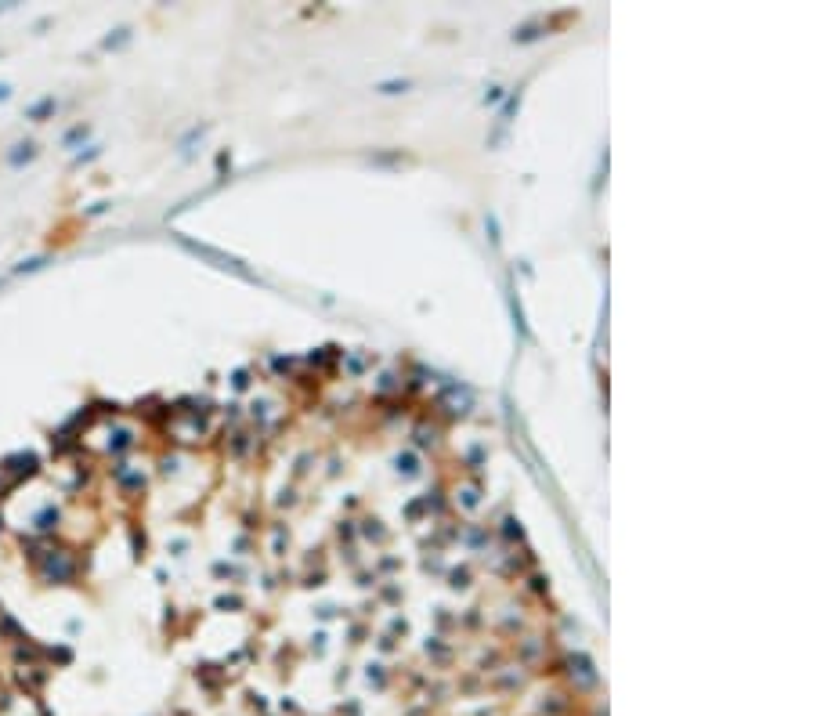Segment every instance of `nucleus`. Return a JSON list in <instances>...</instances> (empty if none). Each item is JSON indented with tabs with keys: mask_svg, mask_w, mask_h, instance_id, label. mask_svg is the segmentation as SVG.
<instances>
[{
	"mask_svg": "<svg viewBox=\"0 0 813 716\" xmlns=\"http://www.w3.org/2000/svg\"><path fill=\"white\" fill-rule=\"evenodd\" d=\"M8 98V84H0V101H4Z\"/></svg>",
	"mask_w": 813,
	"mask_h": 716,
	"instance_id": "obj_1",
	"label": "nucleus"
}]
</instances>
